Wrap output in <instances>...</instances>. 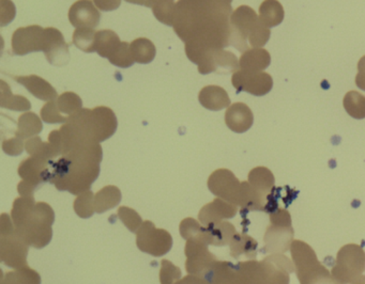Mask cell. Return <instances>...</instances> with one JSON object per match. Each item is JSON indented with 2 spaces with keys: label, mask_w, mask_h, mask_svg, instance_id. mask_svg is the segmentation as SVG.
<instances>
[{
  "label": "cell",
  "mask_w": 365,
  "mask_h": 284,
  "mask_svg": "<svg viewBox=\"0 0 365 284\" xmlns=\"http://www.w3.org/2000/svg\"><path fill=\"white\" fill-rule=\"evenodd\" d=\"M232 0H179L174 30L185 42L187 58L197 68L211 53L230 46Z\"/></svg>",
  "instance_id": "1"
},
{
  "label": "cell",
  "mask_w": 365,
  "mask_h": 284,
  "mask_svg": "<svg viewBox=\"0 0 365 284\" xmlns=\"http://www.w3.org/2000/svg\"><path fill=\"white\" fill-rule=\"evenodd\" d=\"M103 151L97 142L78 143L68 149L51 166L48 183L59 191L78 194L91 190L101 170Z\"/></svg>",
  "instance_id": "2"
},
{
  "label": "cell",
  "mask_w": 365,
  "mask_h": 284,
  "mask_svg": "<svg viewBox=\"0 0 365 284\" xmlns=\"http://www.w3.org/2000/svg\"><path fill=\"white\" fill-rule=\"evenodd\" d=\"M12 221L16 233L29 247L42 249L53 238L54 209L46 202H36L34 196H21L12 205Z\"/></svg>",
  "instance_id": "3"
},
{
  "label": "cell",
  "mask_w": 365,
  "mask_h": 284,
  "mask_svg": "<svg viewBox=\"0 0 365 284\" xmlns=\"http://www.w3.org/2000/svg\"><path fill=\"white\" fill-rule=\"evenodd\" d=\"M270 28L267 27L255 11L249 6H240L230 16V45L241 53L262 48L270 38Z\"/></svg>",
  "instance_id": "4"
},
{
  "label": "cell",
  "mask_w": 365,
  "mask_h": 284,
  "mask_svg": "<svg viewBox=\"0 0 365 284\" xmlns=\"http://www.w3.org/2000/svg\"><path fill=\"white\" fill-rule=\"evenodd\" d=\"M290 252L300 284H339L318 261L315 251L309 243L296 239L290 246Z\"/></svg>",
  "instance_id": "5"
},
{
  "label": "cell",
  "mask_w": 365,
  "mask_h": 284,
  "mask_svg": "<svg viewBox=\"0 0 365 284\" xmlns=\"http://www.w3.org/2000/svg\"><path fill=\"white\" fill-rule=\"evenodd\" d=\"M253 284H289L294 262L284 254L274 253L264 260H249L239 263Z\"/></svg>",
  "instance_id": "6"
},
{
  "label": "cell",
  "mask_w": 365,
  "mask_h": 284,
  "mask_svg": "<svg viewBox=\"0 0 365 284\" xmlns=\"http://www.w3.org/2000/svg\"><path fill=\"white\" fill-rule=\"evenodd\" d=\"M29 246L16 233L11 216L1 214L0 218V258L6 266L14 269L29 266Z\"/></svg>",
  "instance_id": "7"
},
{
  "label": "cell",
  "mask_w": 365,
  "mask_h": 284,
  "mask_svg": "<svg viewBox=\"0 0 365 284\" xmlns=\"http://www.w3.org/2000/svg\"><path fill=\"white\" fill-rule=\"evenodd\" d=\"M270 226L267 228L264 234V252L267 253H285L290 250L294 241V228L292 226V217L287 209H277L271 211Z\"/></svg>",
  "instance_id": "8"
},
{
  "label": "cell",
  "mask_w": 365,
  "mask_h": 284,
  "mask_svg": "<svg viewBox=\"0 0 365 284\" xmlns=\"http://www.w3.org/2000/svg\"><path fill=\"white\" fill-rule=\"evenodd\" d=\"M365 270V252L361 246L348 243L337 252L331 275L339 284H350Z\"/></svg>",
  "instance_id": "9"
},
{
  "label": "cell",
  "mask_w": 365,
  "mask_h": 284,
  "mask_svg": "<svg viewBox=\"0 0 365 284\" xmlns=\"http://www.w3.org/2000/svg\"><path fill=\"white\" fill-rule=\"evenodd\" d=\"M52 162L53 160L39 156H31L21 162L18 170L19 175L23 179L18 185L21 196H34L40 185L48 182Z\"/></svg>",
  "instance_id": "10"
},
{
  "label": "cell",
  "mask_w": 365,
  "mask_h": 284,
  "mask_svg": "<svg viewBox=\"0 0 365 284\" xmlns=\"http://www.w3.org/2000/svg\"><path fill=\"white\" fill-rule=\"evenodd\" d=\"M136 246L140 251L160 258L172 249L173 237L168 231L155 228L153 221L147 220L136 233Z\"/></svg>",
  "instance_id": "11"
},
{
  "label": "cell",
  "mask_w": 365,
  "mask_h": 284,
  "mask_svg": "<svg viewBox=\"0 0 365 284\" xmlns=\"http://www.w3.org/2000/svg\"><path fill=\"white\" fill-rule=\"evenodd\" d=\"M85 125L91 138L100 143L108 140L115 134L118 122L112 109L99 106L85 109Z\"/></svg>",
  "instance_id": "12"
},
{
  "label": "cell",
  "mask_w": 365,
  "mask_h": 284,
  "mask_svg": "<svg viewBox=\"0 0 365 284\" xmlns=\"http://www.w3.org/2000/svg\"><path fill=\"white\" fill-rule=\"evenodd\" d=\"M48 44V28L38 25L19 28L12 36V51L16 56L46 51Z\"/></svg>",
  "instance_id": "13"
},
{
  "label": "cell",
  "mask_w": 365,
  "mask_h": 284,
  "mask_svg": "<svg viewBox=\"0 0 365 284\" xmlns=\"http://www.w3.org/2000/svg\"><path fill=\"white\" fill-rule=\"evenodd\" d=\"M208 188L217 198L239 206L242 182L239 181L228 169H217L208 179Z\"/></svg>",
  "instance_id": "14"
},
{
  "label": "cell",
  "mask_w": 365,
  "mask_h": 284,
  "mask_svg": "<svg viewBox=\"0 0 365 284\" xmlns=\"http://www.w3.org/2000/svg\"><path fill=\"white\" fill-rule=\"evenodd\" d=\"M209 246L198 237L187 239L185 253L187 256L185 270L189 275L202 277L205 271L217 260L208 249Z\"/></svg>",
  "instance_id": "15"
},
{
  "label": "cell",
  "mask_w": 365,
  "mask_h": 284,
  "mask_svg": "<svg viewBox=\"0 0 365 284\" xmlns=\"http://www.w3.org/2000/svg\"><path fill=\"white\" fill-rule=\"evenodd\" d=\"M208 284H253L240 264L215 261L202 275Z\"/></svg>",
  "instance_id": "16"
},
{
  "label": "cell",
  "mask_w": 365,
  "mask_h": 284,
  "mask_svg": "<svg viewBox=\"0 0 365 284\" xmlns=\"http://www.w3.org/2000/svg\"><path fill=\"white\" fill-rule=\"evenodd\" d=\"M232 83L237 93L247 92L255 96H264L272 90L273 79L264 72L238 70L232 74Z\"/></svg>",
  "instance_id": "17"
},
{
  "label": "cell",
  "mask_w": 365,
  "mask_h": 284,
  "mask_svg": "<svg viewBox=\"0 0 365 284\" xmlns=\"http://www.w3.org/2000/svg\"><path fill=\"white\" fill-rule=\"evenodd\" d=\"M101 14L91 0H78L69 10V21L73 27L95 29L99 26Z\"/></svg>",
  "instance_id": "18"
},
{
  "label": "cell",
  "mask_w": 365,
  "mask_h": 284,
  "mask_svg": "<svg viewBox=\"0 0 365 284\" xmlns=\"http://www.w3.org/2000/svg\"><path fill=\"white\" fill-rule=\"evenodd\" d=\"M240 68L238 58L230 53V51L219 49L215 51L204 64L198 68V72L202 75L210 74V73H219V74H228L235 73Z\"/></svg>",
  "instance_id": "19"
},
{
  "label": "cell",
  "mask_w": 365,
  "mask_h": 284,
  "mask_svg": "<svg viewBox=\"0 0 365 284\" xmlns=\"http://www.w3.org/2000/svg\"><path fill=\"white\" fill-rule=\"evenodd\" d=\"M238 206L227 202L221 198L215 199L212 202L202 206L198 214V220L202 226H208L213 222L224 221V219H230L236 216Z\"/></svg>",
  "instance_id": "20"
},
{
  "label": "cell",
  "mask_w": 365,
  "mask_h": 284,
  "mask_svg": "<svg viewBox=\"0 0 365 284\" xmlns=\"http://www.w3.org/2000/svg\"><path fill=\"white\" fill-rule=\"evenodd\" d=\"M236 234V228L232 223L227 221H221L213 222L208 226H202V232L197 237L208 246L223 247V246L230 245Z\"/></svg>",
  "instance_id": "21"
},
{
  "label": "cell",
  "mask_w": 365,
  "mask_h": 284,
  "mask_svg": "<svg viewBox=\"0 0 365 284\" xmlns=\"http://www.w3.org/2000/svg\"><path fill=\"white\" fill-rule=\"evenodd\" d=\"M48 45L46 53V59L55 66H63L69 63V45L66 43L63 33L56 28H48Z\"/></svg>",
  "instance_id": "22"
},
{
  "label": "cell",
  "mask_w": 365,
  "mask_h": 284,
  "mask_svg": "<svg viewBox=\"0 0 365 284\" xmlns=\"http://www.w3.org/2000/svg\"><path fill=\"white\" fill-rule=\"evenodd\" d=\"M254 115L247 105L235 102L228 107L225 113V123L232 132L242 134L253 125Z\"/></svg>",
  "instance_id": "23"
},
{
  "label": "cell",
  "mask_w": 365,
  "mask_h": 284,
  "mask_svg": "<svg viewBox=\"0 0 365 284\" xmlns=\"http://www.w3.org/2000/svg\"><path fill=\"white\" fill-rule=\"evenodd\" d=\"M14 79L21 85H24L35 98L44 102H50L58 98L56 90L53 88L50 83L37 75H29V76H14Z\"/></svg>",
  "instance_id": "24"
},
{
  "label": "cell",
  "mask_w": 365,
  "mask_h": 284,
  "mask_svg": "<svg viewBox=\"0 0 365 284\" xmlns=\"http://www.w3.org/2000/svg\"><path fill=\"white\" fill-rule=\"evenodd\" d=\"M200 105L211 111H220L227 108L230 98L227 92L219 85H207L202 88L198 96Z\"/></svg>",
  "instance_id": "25"
},
{
  "label": "cell",
  "mask_w": 365,
  "mask_h": 284,
  "mask_svg": "<svg viewBox=\"0 0 365 284\" xmlns=\"http://www.w3.org/2000/svg\"><path fill=\"white\" fill-rule=\"evenodd\" d=\"M249 182L254 189L269 201V196L274 190L275 179L273 173L266 167H256L249 173Z\"/></svg>",
  "instance_id": "26"
},
{
  "label": "cell",
  "mask_w": 365,
  "mask_h": 284,
  "mask_svg": "<svg viewBox=\"0 0 365 284\" xmlns=\"http://www.w3.org/2000/svg\"><path fill=\"white\" fill-rule=\"evenodd\" d=\"M271 63V56L264 48H252L242 53L239 60L240 70L262 72Z\"/></svg>",
  "instance_id": "27"
},
{
  "label": "cell",
  "mask_w": 365,
  "mask_h": 284,
  "mask_svg": "<svg viewBox=\"0 0 365 284\" xmlns=\"http://www.w3.org/2000/svg\"><path fill=\"white\" fill-rule=\"evenodd\" d=\"M230 256L234 258H239L241 256L250 260H255L257 256V241L247 234L237 233L230 243Z\"/></svg>",
  "instance_id": "28"
},
{
  "label": "cell",
  "mask_w": 365,
  "mask_h": 284,
  "mask_svg": "<svg viewBox=\"0 0 365 284\" xmlns=\"http://www.w3.org/2000/svg\"><path fill=\"white\" fill-rule=\"evenodd\" d=\"M123 194L117 186L108 185L95 194V211L103 214L116 207L121 202Z\"/></svg>",
  "instance_id": "29"
},
{
  "label": "cell",
  "mask_w": 365,
  "mask_h": 284,
  "mask_svg": "<svg viewBox=\"0 0 365 284\" xmlns=\"http://www.w3.org/2000/svg\"><path fill=\"white\" fill-rule=\"evenodd\" d=\"M120 44V38L113 30H100L96 34V51L101 57L110 59Z\"/></svg>",
  "instance_id": "30"
},
{
  "label": "cell",
  "mask_w": 365,
  "mask_h": 284,
  "mask_svg": "<svg viewBox=\"0 0 365 284\" xmlns=\"http://www.w3.org/2000/svg\"><path fill=\"white\" fill-rule=\"evenodd\" d=\"M285 12L277 0H264L259 6V19L268 28L277 27L283 21Z\"/></svg>",
  "instance_id": "31"
},
{
  "label": "cell",
  "mask_w": 365,
  "mask_h": 284,
  "mask_svg": "<svg viewBox=\"0 0 365 284\" xmlns=\"http://www.w3.org/2000/svg\"><path fill=\"white\" fill-rule=\"evenodd\" d=\"M43 130V124L41 119L36 113L26 112L19 117L18 130L16 136L19 138L29 139L37 136Z\"/></svg>",
  "instance_id": "32"
},
{
  "label": "cell",
  "mask_w": 365,
  "mask_h": 284,
  "mask_svg": "<svg viewBox=\"0 0 365 284\" xmlns=\"http://www.w3.org/2000/svg\"><path fill=\"white\" fill-rule=\"evenodd\" d=\"M0 83H1V100H0L1 108L14 111L31 110V104L29 98L22 95H14L6 81L1 80Z\"/></svg>",
  "instance_id": "33"
},
{
  "label": "cell",
  "mask_w": 365,
  "mask_h": 284,
  "mask_svg": "<svg viewBox=\"0 0 365 284\" xmlns=\"http://www.w3.org/2000/svg\"><path fill=\"white\" fill-rule=\"evenodd\" d=\"M130 48L135 62L140 64L150 63L157 55L155 44L146 38H136L130 44Z\"/></svg>",
  "instance_id": "34"
},
{
  "label": "cell",
  "mask_w": 365,
  "mask_h": 284,
  "mask_svg": "<svg viewBox=\"0 0 365 284\" xmlns=\"http://www.w3.org/2000/svg\"><path fill=\"white\" fill-rule=\"evenodd\" d=\"M1 284H41V277L38 271L27 266L6 273L1 278Z\"/></svg>",
  "instance_id": "35"
},
{
  "label": "cell",
  "mask_w": 365,
  "mask_h": 284,
  "mask_svg": "<svg viewBox=\"0 0 365 284\" xmlns=\"http://www.w3.org/2000/svg\"><path fill=\"white\" fill-rule=\"evenodd\" d=\"M150 8L158 21L170 27L174 26L175 0H150Z\"/></svg>",
  "instance_id": "36"
},
{
  "label": "cell",
  "mask_w": 365,
  "mask_h": 284,
  "mask_svg": "<svg viewBox=\"0 0 365 284\" xmlns=\"http://www.w3.org/2000/svg\"><path fill=\"white\" fill-rule=\"evenodd\" d=\"M344 108L350 117L356 120L365 119V96L356 91L346 93Z\"/></svg>",
  "instance_id": "37"
},
{
  "label": "cell",
  "mask_w": 365,
  "mask_h": 284,
  "mask_svg": "<svg viewBox=\"0 0 365 284\" xmlns=\"http://www.w3.org/2000/svg\"><path fill=\"white\" fill-rule=\"evenodd\" d=\"M56 104L59 111L67 117H71L72 115L83 109L82 98L73 92H65L61 94L57 98Z\"/></svg>",
  "instance_id": "38"
},
{
  "label": "cell",
  "mask_w": 365,
  "mask_h": 284,
  "mask_svg": "<svg viewBox=\"0 0 365 284\" xmlns=\"http://www.w3.org/2000/svg\"><path fill=\"white\" fill-rule=\"evenodd\" d=\"M96 34L91 28H78L73 33V44L84 53H95Z\"/></svg>",
  "instance_id": "39"
},
{
  "label": "cell",
  "mask_w": 365,
  "mask_h": 284,
  "mask_svg": "<svg viewBox=\"0 0 365 284\" xmlns=\"http://www.w3.org/2000/svg\"><path fill=\"white\" fill-rule=\"evenodd\" d=\"M74 211L81 218H91L95 213V194L91 190L82 192L74 201Z\"/></svg>",
  "instance_id": "40"
},
{
  "label": "cell",
  "mask_w": 365,
  "mask_h": 284,
  "mask_svg": "<svg viewBox=\"0 0 365 284\" xmlns=\"http://www.w3.org/2000/svg\"><path fill=\"white\" fill-rule=\"evenodd\" d=\"M108 61L118 68H131L135 63V60L132 56L131 48L127 42H121L120 46L110 56Z\"/></svg>",
  "instance_id": "41"
},
{
  "label": "cell",
  "mask_w": 365,
  "mask_h": 284,
  "mask_svg": "<svg viewBox=\"0 0 365 284\" xmlns=\"http://www.w3.org/2000/svg\"><path fill=\"white\" fill-rule=\"evenodd\" d=\"M118 217L123 222L125 228H129L132 233H138L144 222L138 211L128 206L119 207Z\"/></svg>",
  "instance_id": "42"
},
{
  "label": "cell",
  "mask_w": 365,
  "mask_h": 284,
  "mask_svg": "<svg viewBox=\"0 0 365 284\" xmlns=\"http://www.w3.org/2000/svg\"><path fill=\"white\" fill-rule=\"evenodd\" d=\"M41 119L48 124L67 123L69 117L61 115L56 100H50L41 109Z\"/></svg>",
  "instance_id": "43"
},
{
  "label": "cell",
  "mask_w": 365,
  "mask_h": 284,
  "mask_svg": "<svg viewBox=\"0 0 365 284\" xmlns=\"http://www.w3.org/2000/svg\"><path fill=\"white\" fill-rule=\"evenodd\" d=\"M181 269L173 264L170 261L162 260L160 270V282L161 284H175L181 279Z\"/></svg>",
  "instance_id": "44"
},
{
  "label": "cell",
  "mask_w": 365,
  "mask_h": 284,
  "mask_svg": "<svg viewBox=\"0 0 365 284\" xmlns=\"http://www.w3.org/2000/svg\"><path fill=\"white\" fill-rule=\"evenodd\" d=\"M202 226H200L197 220L194 219V218H185L181 221L179 231H180L182 238L187 241V239L193 238V237H197L202 232Z\"/></svg>",
  "instance_id": "45"
},
{
  "label": "cell",
  "mask_w": 365,
  "mask_h": 284,
  "mask_svg": "<svg viewBox=\"0 0 365 284\" xmlns=\"http://www.w3.org/2000/svg\"><path fill=\"white\" fill-rule=\"evenodd\" d=\"M0 23L4 27L11 23L16 17V4L11 0H0Z\"/></svg>",
  "instance_id": "46"
},
{
  "label": "cell",
  "mask_w": 365,
  "mask_h": 284,
  "mask_svg": "<svg viewBox=\"0 0 365 284\" xmlns=\"http://www.w3.org/2000/svg\"><path fill=\"white\" fill-rule=\"evenodd\" d=\"M25 149V143L23 142V139L19 137H14V138L4 139L3 149L6 154L10 156H19L23 153Z\"/></svg>",
  "instance_id": "47"
},
{
  "label": "cell",
  "mask_w": 365,
  "mask_h": 284,
  "mask_svg": "<svg viewBox=\"0 0 365 284\" xmlns=\"http://www.w3.org/2000/svg\"><path fill=\"white\" fill-rule=\"evenodd\" d=\"M96 6L104 12L117 10L120 6L121 0H93Z\"/></svg>",
  "instance_id": "48"
},
{
  "label": "cell",
  "mask_w": 365,
  "mask_h": 284,
  "mask_svg": "<svg viewBox=\"0 0 365 284\" xmlns=\"http://www.w3.org/2000/svg\"><path fill=\"white\" fill-rule=\"evenodd\" d=\"M356 85L359 89L365 91V56L358 62V74L356 76Z\"/></svg>",
  "instance_id": "49"
},
{
  "label": "cell",
  "mask_w": 365,
  "mask_h": 284,
  "mask_svg": "<svg viewBox=\"0 0 365 284\" xmlns=\"http://www.w3.org/2000/svg\"><path fill=\"white\" fill-rule=\"evenodd\" d=\"M175 284H208L202 277L198 275H189L187 277L182 278Z\"/></svg>",
  "instance_id": "50"
},
{
  "label": "cell",
  "mask_w": 365,
  "mask_h": 284,
  "mask_svg": "<svg viewBox=\"0 0 365 284\" xmlns=\"http://www.w3.org/2000/svg\"><path fill=\"white\" fill-rule=\"evenodd\" d=\"M129 4H138V6H147L150 8V0H125Z\"/></svg>",
  "instance_id": "51"
},
{
  "label": "cell",
  "mask_w": 365,
  "mask_h": 284,
  "mask_svg": "<svg viewBox=\"0 0 365 284\" xmlns=\"http://www.w3.org/2000/svg\"><path fill=\"white\" fill-rule=\"evenodd\" d=\"M350 284H365V275H360V277L356 278V279Z\"/></svg>",
  "instance_id": "52"
}]
</instances>
